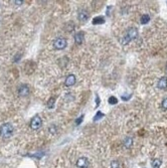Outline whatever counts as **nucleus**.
<instances>
[{
    "label": "nucleus",
    "mask_w": 167,
    "mask_h": 168,
    "mask_svg": "<svg viewBox=\"0 0 167 168\" xmlns=\"http://www.w3.org/2000/svg\"><path fill=\"white\" fill-rule=\"evenodd\" d=\"M14 128L11 123H5L0 127V136L3 138H9L13 134Z\"/></svg>",
    "instance_id": "obj_1"
},
{
    "label": "nucleus",
    "mask_w": 167,
    "mask_h": 168,
    "mask_svg": "<svg viewBox=\"0 0 167 168\" xmlns=\"http://www.w3.org/2000/svg\"><path fill=\"white\" fill-rule=\"evenodd\" d=\"M67 39L63 38V37H58V38H56V40H54V48H56V49H63V48L67 47Z\"/></svg>",
    "instance_id": "obj_2"
},
{
    "label": "nucleus",
    "mask_w": 167,
    "mask_h": 168,
    "mask_svg": "<svg viewBox=\"0 0 167 168\" xmlns=\"http://www.w3.org/2000/svg\"><path fill=\"white\" fill-rule=\"evenodd\" d=\"M41 124H42V121H41V117L34 116L30 121V127H31V129H33V130H37L38 128H41Z\"/></svg>",
    "instance_id": "obj_3"
},
{
    "label": "nucleus",
    "mask_w": 167,
    "mask_h": 168,
    "mask_svg": "<svg viewBox=\"0 0 167 168\" xmlns=\"http://www.w3.org/2000/svg\"><path fill=\"white\" fill-rule=\"evenodd\" d=\"M28 94H29L28 86L25 85V84H22V85L18 88V95L20 97H26V96H28Z\"/></svg>",
    "instance_id": "obj_4"
},
{
    "label": "nucleus",
    "mask_w": 167,
    "mask_h": 168,
    "mask_svg": "<svg viewBox=\"0 0 167 168\" xmlns=\"http://www.w3.org/2000/svg\"><path fill=\"white\" fill-rule=\"evenodd\" d=\"M89 165H90V162L86 157H81V158L78 159L77 166L79 168H88Z\"/></svg>",
    "instance_id": "obj_5"
},
{
    "label": "nucleus",
    "mask_w": 167,
    "mask_h": 168,
    "mask_svg": "<svg viewBox=\"0 0 167 168\" xmlns=\"http://www.w3.org/2000/svg\"><path fill=\"white\" fill-rule=\"evenodd\" d=\"M127 36H128V38L130 39H135L137 36H138V30H137V28H135V27H131V28L128 29V31H127Z\"/></svg>",
    "instance_id": "obj_6"
},
{
    "label": "nucleus",
    "mask_w": 167,
    "mask_h": 168,
    "mask_svg": "<svg viewBox=\"0 0 167 168\" xmlns=\"http://www.w3.org/2000/svg\"><path fill=\"white\" fill-rule=\"evenodd\" d=\"M78 17H79V20L82 22H85L88 20L89 18V13L87 10H80L79 14H78Z\"/></svg>",
    "instance_id": "obj_7"
},
{
    "label": "nucleus",
    "mask_w": 167,
    "mask_h": 168,
    "mask_svg": "<svg viewBox=\"0 0 167 168\" xmlns=\"http://www.w3.org/2000/svg\"><path fill=\"white\" fill-rule=\"evenodd\" d=\"M158 88L160 90H166L167 89V77H162L161 79L158 81L157 84Z\"/></svg>",
    "instance_id": "obj_8"
},
{
    "label": "nucleus",
    "mask_w": 167,
    "mask_h": 168,
    "mask_svg": "<svg viewBox=\"0 0 167 168\" xmlns=\"http://www.w3.org/2000/svg\"><path fill=\"white\" fill-rule=\"evenodd\" d=\"M75 83H76V77H75V75H67V77L65 79V86H67V87H71V86L75 85Z\"/></svg>",
    "instance_id": "obj_9"
},
{
    "label": "nucleus",
    "mask_w": 167,
    "mask_h": 168,
    "mask_svg": "<svg viewBox=\"0 0 167 168\" xmlns=\"http://www.w3.org/2000/svg\"><path fill=\"white\" fill-rule=\"evenodd\" d=\"M75 41L78 45H82L84 41V33L83 32H78L75 35Z\"/></svg>",
    "instance_id": "obj_10"
},
{
    "label": "nucleus",
    "mask_w": 167,
    "mask_h": 168,
    "mask_svg": "<svg viewBox=\"0 0 167 168\" xmlns=\"http://www.w3.org/2000/svg\"><path fill=\"white\" fill-rule=\"evenodd\" d=\"M150 21V16L148 14H143L140 18V23L141 24H147Z\"/></svg>",
    "instance_id": "obj_11"
},
{
    "label": "nucleus",
    "mask_w": 167,
    "mask_h": 168,
    "mask_svg": "<svg viewBox=\"0 0 167 168\" xmlns=\"http://www.w3.org/2000/svg\"><path fill=\"white\" fill-rule=\"evenodd\" d=\"M105 20H104V17L103 16H98V17H95L93 19V24L97 25V24H102L104 23Z\"/></svg>",
    "instance_id": "obj_12"
},
{
    "label": "nucleus",
    "mask_w": 167,
    "mask_h": 168,
    "mask_svg": "<svg viewBox=\"0 0 167 168\" xmlns=\"http://www.w3.org/2000/svg\"><path fill=\"white\" fill-rule=\"evenodd\" d=\"M132 144H133L132 138H126V139L124 140V145H125L126 148H130V147L132 146Z\"/></svg>",
    "instance_id": "obj_13"
},
{
    "label": "nucleus",
    "mask_w": 167,
    "mask_h": 168,
    "mask_svg": "<svg viewBox=\"0 0 167 168\" xmlns=\"http://www.w3.org/2000/svg\"><path fill=\"white\" fill-rule=\"evenodd\" d=\"M161 166V160L160 159H155L152 161V167L153 168H160Z\"/></svg>",
    "instance_id": "obj_14"
},
{
    "label": "nucleus",
    "mask_w": 167,
    "mask_h": 168,
    "mask_svg": "<svg viewBox=\"0 0 167 168\" xmlns=\"http://www.w3.org/2000/svg\"><path fill=\"white\" fill-rule=\"evenodd\" d=\"M54 103H56V99H54V98H50L49 101L47 102V107L49 109L54 108Z\"/></svg>",
    "instance_id": "obj_15"
},
{
    "label": "nucleus",
    "mask_w": 167,
    "mask_h": 168,
    "mask_svg": "<svg viewBox=\"0 0 167 168\" xmlns=\"http://www.w3.org/2000/svg\"><path fill=\"white\" fill-rule=\"evenodd\" d=\"M108 102H109L110 105H116L118 103V100H117V98H115V97H110Z\"/></svg>",
    "instance_id": "obj_16"
},
{
    "label": "nucleus",
    "mask_w": 167,
    "mask_h": 168,
    "mask_svg": "<svg viewBox=\"0 0 167 168\" xmlns=\"http://www.w3.org/2000/svg\"><path fill=\"white\" fill-rule=\"evenodd\" d=\"M111 168H119V162L118 161H113L111 163Z\"/></svg>",
    "instance_id": "obj_17"
},
{
    "label": "nucleus",
    "mask_w": 167,
    "mask_h": 168,
    "mask_svg": "<svg viewBox=\"0 0 167 168\" xmlns=\"http://www.w3.org/2000/svg\"><path fill=\"white\" fill-rule=\"evenodd\" d=\"M162 108L167 110V99L163 100V102H162Z\"/></svg>",
    "instance_id": "obj_18"
},
{
    "label": "nucleus",
    "mask_w": 167,
    "mask_h": 168,
    "mask_svg": "<svg viewBox=\"0 0 167 168\" xmlns=\"http://www.w3.org/2000/svg\"><path fill=\"white\" fill-rule=\"evenodd\" d=\"M83 118H84V115H82V116L80 117V118L77 119V121H76V122H77L78 125H80V124H81V122H82V120H83Z\"/></svg>",
    "instance_id": "obj_19"
},
{
    "label": "nucleus",
    "mask_w": 167,
    "mask_h": 168,
    "mask_svg": "<svg viewBox=\"0 0 167 168\" xmlns=\"http://www.w3.org/2000/svg\"><path fill=\"white\" fill-rule=\"evenodd\" d=\"M97 115H98V116H97V117H95V119H94L95 121H97V120H98L99 118H102V117H103V114H102V113H100V112H99V113H98V114H97Z\"/></svg>",
    "instance_id": "obj_20"
},
{
    "label": "nucleus",
    "mask_w": 167,
    "mask_h": 168,
    "mask_svg": "<svg viewBox=\"0 0 167 168\" xmlns=\"http://www.w3.org/2000/svg\"><path fill=\"white\" fill-rule=\"evenodd\" d=\"M22 2H23V1H15V3H16V4H21Z\"/></svg>",
    "instance_id": "obj_21"
},
{
    "label": "nucleus",
    "mask_w": 167,
    "mask_h": 168,
    "mask_svg": "<svg viewBox=\"0 0 167 168\" xmlns=\"http://www.w3.org/2000/svg\"><path fill=\"white\" fill-rule=\"evenodd\" d=\"M166 73H167V67H166Z\"/></svg>",
    "instance_id": "obj_22"
}]
</instances>
